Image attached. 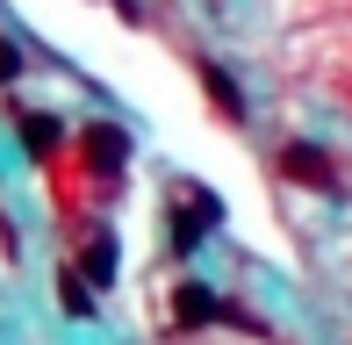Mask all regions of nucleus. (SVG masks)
<instances>
[{"mask_svg":"<svg viewBox=\"0 0 352 345\" xmlns=\"http://www.w3.org/2000/svg\"><path fill=\"white\" fill-rule=\"evenodd\" d=\"M87 280H94V288L116 280V238H108V230H94V245H87Z\"/></svg>","mask_w":352,"mask_h":345,"instance_id":"423d86ee","label":"nucleus"},{"mask_svg":"<svg viewBox=\"0 0 352 345\" xmlns=\"http://www.w3.org/2000/svg\"><path fill=\"white\" fill-rule=\"evenodd\" d=\"M201 87H209V101H216V108H223L230 122H245V87H237V80H230L223 65H201Z\"/></svg>","mask_w":352,"mask_h":345,"instance_id":"39448f33","label":"nucleus"},{"mask_svg":"<svg viewBox=\"0 0 352 345\" xmlns=\"http://www.w3.org/2000/svg\"><path fill=\"white\" fill-rule=\"evenodd\" d=\"M22 144H29V151H51V144H58V115H29V122H22Z\"/></svg>","mask_w":352,"mask_h":345,"instance_id":"0eeeda50","label":"nucleus"},{"mask_svg":"<svg viewBox=\"0 0 352 345\" xmlns=\"http://www.w3.org/2000/svg\"><path fill=\"white\" fill-rule=\"evenodd\" d=\"M58 302H65V317H87V309H94V295H87V274H65Z\"/></svg>","mask_w":352,"mask_h":345,"instance_id":"6e6552de","label":"nucleus"},{"mask_svg":"<svg viewBox=\"0 0 352 345\" xmlns=\"http://www.w3.org/2000/svg\"><path fill=\"white\" fill-rule=\"evenodd\" d=\"M209 223H223V201L209 187H187V201H173V252L187 259L201 238H209Z\"/></svg>","mask_w":352,"mask_h":345,"instance_id":"f257e3e1","label":"nucleus"},{"mask_svg":"<svg viewBox=\"0 0 352 345\" xmlns=\"http://www.w3.org/2000/svg\"><path fill=\"white\" fill-rule=\"evenodd\" d=\"M87 166H94V172H108V180H116V172L130 166V137H122L116 122H87Z\"/></svg>","mask_w":352,"mask_h":345,"instance_id":"7ed1b4c3","label":"nucleus"},{"mask_svg":"<svg viewBox=\"0 0 352 345\" xmlns=\"http://www.w3.org/2000/svg\"><path fill=\"white\" fill-rule=\"evenodd\" d=\"M280 172L302 187H316V194H338V166H331V151L316 144H280Z\"/></svg>","mask_w":352,"mask_h":345,"instance_id":"f03ea898","label":"nucleus"},{"mask_svg":"<svg viewBox=\"0 0 352 345\" xmlns=\"http://www.w3.org/2000/svg\"><path fill=\"white\" fill-rule=\"evenodd\" d=\"M173 324H180V331H201V324H223V302L209 288H201V280H180V288H173Z\"/></svg>","mask_w":352,"mask_h":345,"instance_id":"20e7f679","label":"nucleus"}]
</instances>
